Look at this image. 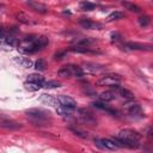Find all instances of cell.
Segmentation results:
<instances>
[{"label":"cell","instance_id":"6da1fadb","mask_svg":"<svg viewBox=\"0 0 153 153\" xmlns=\"http://www.w3.org/2000/svg\"><path fill=\"white\" fill-rule=\"evenodd\" d=\"M26 116L36 124H42V123H47L48 121L51 120V115L49 111L42 109V108H33V109H27L25 110Z\"/></svg>","mask_w":153,"mask_h":153},{"label":"cell","instance_id":"7a4b0ae2","mask_svg":"<svg viewBox=\"0 0 153 153\" xmlns=\"http://www.w3.org/2000/svg\"><path fill=\"white\" fill-rule=\"evenodd\" d=\"M84 71L81 69V67L76 66V65H66L63 67H61L57 71V76L60 78H72V76H78L81 78L84 76Z\"/></svg>","mask_w":153,"mask_h":153},{"label":"cell","instance_id":"3957f363","mask_svg":"<svg viewBox=\"0 0 153 153\" xmlns=\"http://www.w3.org/2000/svg\"><path fill=\"white\" fill-rule=\"evenodd\" d=\"M48 43H49V39L45 36H37V38L29 47H26V49H23V51L24 53L32 54V53H36V51L43 49Z\"/></svg>","mask_w":153,"mask_h":153},{"label":"cell","instance_id":"277c9868","mask_svg":"<svg viewBox=\"0 0 153 153\" xmlns=\"http://www.w3.org/2000/svg\"><path fill=\"white\" fill-rule=\"evenodd\" d=\"M121 80H122V78H121V75H118V74H115V73H108V74H104L98 81H97V84L99 85V86H116V85H118L120 82H121Z\"/></svg>","mask_w":153,"mask_h":153},{"label":"cell","instance_id":"5b68a950","mask_svg":"<svg viewBox=\"0 0 153 153\" xmlns=\"http://www.w3.org/2000/svg\"><path fill=\"white\" fill-rule=\"evenodd\" d=\"M116 137L124 140V141H133V142H137L141 139V134H139L137 131L133 130V129H122L121 131H118V134L116 135Z\"/></svg>","mask_w":153,"mask_h":153},{"label":"cell","instance_id":"8992f818","mask_svg":"<svg viewBox=\"0 0 153 153\" xmlns=\"http://www.w3.org/2000/svg\"><path fill=\"white\" fill-rule=\"evenodd\" d=\"M81 69L84 71V73H100V72H104L106 69L105 66L103 65H99V63H94V62H86L82 65Z\"/></svg>","mask_w":153,"mask_h":153},{"label":"cell","instance_id":"52a82bcc","mask_svg":"<svg viewBox=\"0 0 153 153\" xmlns=\"http://www.w3.org/2000/svg\"><path fill=\"white\" fill-rule=\"evenodd\" d=\"M94 143L97 147H99L100 149H105V151H116L118 148L111 139H96Z\"/></svg>","mask_w":153,"mask_h":153},{"label":"cell","instance_id":"ba28073f","mask_svg":"<svg viewBox=\"0 0 153 153\" xmlns=\"http://www.w3.org/2000/svg\"><path fill=\"white\" fill-rule=\"evenodd\" d=\"M56 99H57V103H59V105H61V106H66V108H72V109H76V102L72 98V97H69V96H66V94H60V96H57L56 97Z\"/></svg>","mask_w":153,"mask_h":153},{"label":"cell","instance_id":"9c48e42d","mask_svg":"<svg viewBox=\"0 0 153 153\" xmlns=\"http://www.w3.org/2000/svg\"><path fill=\"white\" fill-rule=\"evenodd\" d=\"M79 24L84 27V29H87V30H102L103 29V25L98 22H93L88 18H81L79 20Z\"/></svg>","mask_w":153,"mask_h":153},{"label":"cell","instance_id":"30bf717a","mask_svg":"<svg viewBox=\"0 0 153 153\" xmlns=\"http://www.w3.org/2000/svg\"><path fill=\"white\" fill-rule=\"evenodd\" d=\"M69 51L79 53V54H99L100 53L99 50L94 48H90L88 45H73L69 48Z\"/></svg>","mask_w":153,"mask_h":153},{"label":"cell","instance_id":"8fae6325","mask_svg":"<svg viewBox=\"0 0 153 153\" xmlns=\"http://www.w3.org/2000/svg\"><path fill=\"white\" fill-rule=\"evenodd\" d=\"M26 5L33 10L35 12H38V13H47L48 12V6L39 2V1H36V0H26Z\"/></svg>","mask_w":153,"mask_h":153},{"label":"cell","instance_id":"7c38bea8","mask_svg":"<svg viewBox=\"0 0 153 153\" xmlns=\"http://www.w3.org/2000/svg\"><path fill=\"white\" fill-rule=\"evenodd\" d=\"M123 48L126 50H152L151 45H146V44H141V43H134V42H128L126 44H123Z\"/></svg>","mask_w":153,"mask_h":153},{"label":"cell","instance_id":"4fadbf2b","mask_svg":"<svg viewBox=\"0 0 153 153\" xmlns=\"http://www.w3.org/2000/svg\"><path fill=\"white\" fill-rule=\"evenodd\" d=\"M79 117H80V120H81L84 123H86V124L97 126L96 118H94L90 112H87V111H85V110H79Z\"/></svg>","mask_w":153,"mask_h":153},{"label":"cell","instance_id":"5bb4252c","mask_svg":"<svg viewBox=\"0 0 153 153\" xmlns=\"http://www.w3.org/2000/svg\"><path fill=\"white\" fill-rule=\"evenodd\" d=\"M126 109H127V111L129 112V115H131V116H137V115H141V114H142L141 105L137 104V103L127 104V105H126Z\"/></svg>","mask_w":153,"mask_h":153},{"label":"cell","instance_id":"9a60e30c","mask_svg":"<svg viewBox=\"0 0 153 153\" xmlns=\"http://www.w3.org/2000/svg\"><path fill=\"white\" fill-rule=\"evenodd\" d=\"M116 96H117V93L114 91H105V92H102L98 97H99L100 102L106 103V102H111V100L116 99Z\"/></svg>","mask_w":153,"mask_h":153},{"label":"cell","instance_id":"2e32d148","mask_svg":"<svg viewBox=\"0 0 153 153\" xmlns=\"http://www.w3.org/2000/svg\"><path fill=\"white\" fill-rule=\"evenodd\" d=\"M56 112H57L60 116H62V117H71V116H73V114L75 112V109L66 108V106L59 105L57 109H56Z\"/></svg>","mask_w":153,"mask_h":153},{"label":"cell","instance_id":"e0dca14e","mask_svg":"<svg viewBox=\"0 0 153 153\" xmlns=\"http://www.w3.org/2000/svg\"><path fill=\"white\" fill-rule=\"evenodd\" d=\"M112 87L116 88L118 96H121V97H123V98H126V99H133V98H134V93H133L131 91H129V90H127V88H124V87H120V86H117V85H116V86H112Z\"/></svg>","mask_w":153,"mask_h":153},{"label":"cell","instance_id":"ac0fdd59","mask_svg":"<svg viewBox=\"0 0 153 153\" xmlns=\"http://www.w3.org/2000/svg\"><path fill=\"white\" fill-rule=\"evenodd\" d=\"M92 105H93L94 108H97V109H100V110H105V111H108L109 114H112V115L117 114V111H116V110L111 109V108H110L109 105H106L104 102H94V103H92Z\"/></svg>","mask_w":153,"mask_h":153},{"label":"cell","instance_id":"d6986e66","mask_svg":"<svg viewBox=\"0 0 153 153\" xmlns=\"http://www.w3.org/2000/svg\"><path fill=\"white\" fill-rule=\"evenodd\" d=\"M121 5L126 8V10H128V11H130V12H135V13H139L140 11H141V8L137 6V5H135V4H133V2H129V1H121Z\"/></svg>","mask_w":153,"mask_h":153},{"label":"cell","instance_id":"ffe728a7","mask_svg":"<svg viewBox=\"0 0 153 153\" xmlns=\"http://www.w3.org/2000/svg\"><path fill=\"white\" fill-rule=\"evenodd\" d=\"M96 39L94 38H91V37H82V38H76V39H73L72 42L75 44V45H90L94 42Z\"/></svg>","mask_w":153,"mask_h":153},{"label":"cell","instance_id":"44dd1931","mask_svg":"<svg viewBox=\"0 0 153 153\" xmlns=\"http://www.w3.org/2000/svg\"><path fill=\"white\" fill-rule=\"evenodd\" d=\"M0 127H2V128H7V129H18V128H20L22 126L18 124V123L14 122V121L5 120V121H0Z\"/></svg>","mask_w":153,"mask_h":153},{"label":"cell","instance_id":"7402d4cb","mask_svg":"<svg viewBox=\"0 0 153 153\" xmlns=\"http://www.w3.org/2000/svg\"><path fill=\"white\" fill-rule=\"evenodd\" d=\"M26 81H31V82H36V84L42 85L43 81H44V78L41 74H38V73H32V74L27 75V80Z\"/></svg>","mask_w":153,"mask_h":153},{"label":"cell","instance_id":"603a6c76","mask_svg":"<svg viewBox=\"0 0 153 153\" xmlns=\"http://www.w3.org/2000/svg\"><path fill=\"white\" fill-rule=\"evenodd\" d=\"M41 102L44 103V104H48V105H56V104H59L57 99L54 98L50 94H42L41 96Z\"/></svg>","mask_w":153,"mask_h":153},{"label":"cell","instance_id":"cb8c5ba5","mask_svg":"<svg viewBox=\"0 0 153 153\" xmlns=\"http://www.w3.org/2000/svg\"><path fill=\"white\" fill-rule=\"evenodd\" d=\"M16 61L24 68H30L32 67V61L29 59V57H24V56H19V57H16Z\"/></svg>","mask_w":153,"mask_h":153},{"label":"cell","instance_id":"d4e9b609","mask_svg":"<svg viewBox=\"0 0 153 153\" xmlns=\"http://www.w3.org/2000/svg\"><path fill=\"white\" fill-rule=\"evenodd\" d=\"M79 7H80L81 11H93V10L96 8V5L92 4V2H90V1L82 0V1H80Z\"/></svg>","mask_w":153,"mask_h":153},{"label":"cell","instance_id":"484cf974","mask_svg":"<svg viewBox=\"0 0 153 153\" xmlns=\"http://www.w3.org/2000/svg\"><path fill=\"white\" fill-rule=\"evenodd\" d=\"M126 16H124V13L123 12H120V11H115V12H112L111 14H109L108 16V18H106V22H114V20H120V19H123Z\"/></svg>","mask_w":153,"mask_h":153},{"label":"cell","instance_id":"4316f807","mask_svg":"<svg viewBox=\"0 0 153 153\" xmlns=\"http://www.w3.org/2000/svg\"><path fill=\"white\" fill-rule=\"evenodd\" d=\"M17 19L20 22V23H23V24H31L32 23V20H31V18L27 16V14H25L24 12H19V13H17Z\"/></svg>","mask_w":153,"mask_h":153},{"label":"cell","instance_id":"83f0119b","mask_svg":"<svg viewBox=\"0 0 153 153\" xmlns=\"http://www.w3.org/2000/svg\"><path fill=\"white\" fill-rule=\"evenodd\" d=\"M61 84L56 80H49V81H43L42 84V87H45V88H55V87H60Z\"/></svg>","mask_w":153,"mask_h":153},{"label":"cell","instance_id":"f1b7e54d","mask_svg":"<svg viewBox=\"0 0 153 153\" xmlns=\"http://www.w3.org/2000/svg\"><path fill=\"white\" fill-rule=\"evenodd\" d=\"M24 86H25L27 90H30V91H37V90H39V88L42 87V85L36 84V82H31V81H26V82L24 84Z\"/></svg>","mask_w":153,"mask_h":153},{"label":"cell","instance_id":"f546056e","mask_svg":"<svg viewBox=\"0 0 153 153\" xmlns=\"http://www.w3.org/2000/svg\"><path fill=\"white\" fill-rule=\"evenodd\" d=\"M45 61L43 59H38L36 62H35V68L36 71H44L45 69Z\"/></svg>","mask_w":153,"mask_h":153},{"label":"cell","instance_id":"4dcf8cb0","mask_svg":"<svg viewBox=\"0 0 153 153\" xmlns=\"http://www.w3.org/2000/svg\"><path fill=\"white\" fill-rule=\"evenodd\" d=\"M149 22H151V19H149L148 16H142V17L139 18V24H140V26H147V25L149 24Z\"/></svg>","mask_w":153,"mask_h":153},{"label":"cell","instance_id":"1f68e13d","mask_svg":"<svg viewBox=\"0 0 153 153\" xmlns=\"http://www.w3.org/2000/svg\"><path fill=\"white\" fill-rule=\"evenodd\" d=\"M5 42H6L7 44L12 45V47L19 45V41H18L17 38H14V37H6V38H5Z\"/></svg>","mask_w":153,"mask_h":153},{"label":"cell","instance_id":"d6a6232c","mask_svg":"<svg viewBox=\"0 0 153 153\" xmlns=\"http://www.w3.org/2000/svg\"><path fill=\"white\" fill-rule=\"evenodd\" d=\"M110 38H111V42L112 43H118V42L122 41V36L118 32H112L111 36H110Z\"/></svg>","mask_w":153,"mask_h":153},{"label":"cell","instance_id":"836d02e7","mask_svg":"<svg viewBox=\"0 0 153 153\" xmlns=\"http://www.w3.org/2000/svg\"><path fill=\"white\" fill-rule=\"evenodd\" d=\"M71 130H72L73 133H75L76 135L81 136V137H87V135H86L84 131H80V130H78V129H75V128H71Z\"/></svg>","mask_w":153,"mask_h":153},{"label":"cell","instance_id":"e575fe53","mask_svg":"<svg viewBox=\"0 0 153 153\" xmlns=\"http://www.w3.org/2000/svg\"><path fill=\"white\" fill-rule=\"evenodd\" d=\"M65 55H66V53H65V51H63V53H59V54H56V55H55V59H56V60H61V59H63V56H65Z\"/></svg>","mask_w":153,"mask_h":153},{"label":"cell","instance_id":"d590c367","mask_svg":"<svg viewBox=\"0 0 153 153\" xmlns=\"http://www.w3.org/2000/svg\"><path fill=\"white\" fill-rule=\"evenodd\" d=\"M106 1H116V0H106Z\"/></svg>","mask_w":153,"mask_h":153}]
</instances>
